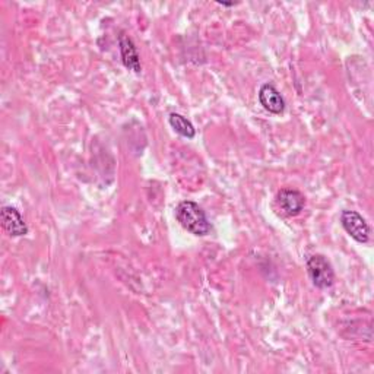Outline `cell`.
<instances>
[{"label":"cell","mask_w":374,"mask_h":374,"mask_svg":"<svg viewBox=\"0 0 374 374\" xmlns=\"http://www.w3.org/2000/svg\"><path fill=\"white\" fill-rule=\"evenodd\" d=\"M259 103L266 111H269L272 114H281L285 110L284 96L272 84H263L261 87Z\"/></svg>","instance_id":"7"},{"label":"cell","mask_w":374,"mask_h":374,"mask_svg":"<svg viewBox=\"0 0 374 374\" xmlns=\"http://www.w3.org/2000/svg\"><path fill=\"white\" fill-rule=\"evenodd\" d=\"M307 272L313 285L319 289H328L335 282L333 268L323 254L310 256L307 259Z\"/></svg>","instance_id":"2"},{"label":"cell","mask_w":374,"mask_h":374,"mask_svg":"<svg viewBox=\"0 0 374 374\" xmlns=\"http://www.w3.org/2000/svg\"><path fill=\"white\" fill-rule=\"evenodd\" d=\"M119 49H120V57H122L125 68L135 73H141L142 72L141 57H139V53H137V49L133 40L129 35L126 34L119 35Z\"/></svg>","instance_id":"6"},{"label":"cell","mask_w":374,"mask_h":374,"mask_svg":"<svg viewBox=\"0 0 374 374\" xmlns=\"http://www.w3.org/2000/svg\"><path fill=\"white\" fill-rule=\"evenodd\" d=\"M2 227L4 230L12 235V237H23L28 234V225L25 224L23 215L15 206H4L2 212Z\"/></svg>","instance_id":"5"},{"label":"cell","mask_w":374,"mask_h":374,"mask_svg":"<svg viewBox=\"0 0 374 374\" xmlns=\"http://www.w3.org/2000/svg\"><path fill=\"white\" fill-rule=\"evenodd\" d=\"M218 5H221V6H225V8H231V6H235V5H237V4H234V2H231V4H225V2H218Z\"/></svg>","instance_id":"9"},{"label":"cell","mask_w":374,"mask_h":374,"mask_svg":"<svg viewBox=\"0 0 374 374\" xmlns=\"http://www.w3.org/2000/svg\"><path fill=\"white\" fill-rule=\"evenodd\" d=\"M341 224L351 239L360 244H366L370 240V227L367 221L357 211H342Z\"/></svg>","instance_id":"3"},{"label":"cell","mask_w":374,"mask_h":374,"mask_svg":"<svg viewBox=\"0 0 374 374\" xmlns=\"http://www.w3.org/2000/svg\"><path fill=\"white\" fill-rule=\"evenodd\" d=\"M168 123L175 133H179L183 137H187V139H193L196 136V129L192 125V122L179 113H171L168 116Z\"/></svg>","instance_id":"8"},{"label":"cell","mask_w":374,"mask_h":374,"mask_svg":"<svg viewBox=\"0 0 374 374\" xmlns=\"http://www.w3.org/2000/svg\"><path fill=\"white\" fill-rule=\"evenodd\" d=\"M277 204L287 216H297L304 209L306 198L295 189H281L277 193Z\"/></svg>","instance_id":"4"},{"label":"cell","mask_w":374,"mask_h":374,"mask_svg":"<svg viewBox=\"0 0 374 374\" xmlns=\"http://www.w3.org/2000/svg\"><path fill=\"white\" fill-rule=\"evenodd\" d=\"M175 218L186 231L196 237H205L212 230L205 211L193 201H183L177 205Z\"/></svg>","instance_id":"1"}]
</instances>
